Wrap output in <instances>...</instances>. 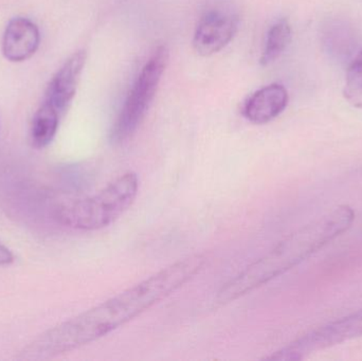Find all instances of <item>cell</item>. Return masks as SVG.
I'll return each instance as SVG.
<instances>
[{"label":"cell","instance_id":"obj_1","mask_svg":"<svg viewBox=\"0 0 362 361\" xmlns=\"http://www.w3.org/2000/svg\"><path fill=\"white\" fill-rule=\"evenodd\" d=\"M206 263V254L173 263L105 302L49 329L21 351L17 360H51L107 336L193 280Z\"/></svg>","mask_w":362,"mask_h":361},{"label":"cell","instance_id":"obj_2","mask_svg":"<svg viewBox=\"0 0 362 361\" xmlns=\"http://www.w3.org/2000/svg\"><path fill=\"white\" fill-rule=\"evenodd\" d=\"M354 220L353 208L342 205L305 225L227 282L217 292L215 302L218 305L233 302L280 277L346 232Z\"/></svg>","mask_w":362,"mask_h":361},{"label":"cell","instance_id":"obj_3","mask_svg":"<svg viewBox=\"0 0 362 361\" xmlns=\"http://www.w3.org/2000/svg\"><path fill=\"white\" fill-rule=\"evenodd\" d=\"M139 186L137 174L127 172L97 194L61 206L55 216L61 224L76 230L106 228L132 207L139 193Z\"/></svg>","mask_w":362,"mask_h":361},{"label":"cell","instance_id":"obj_4","mask_svg":"<svg viewBox=\"0 0 362 361\" xmlns=\"http://www.w3.org/2000/svg\"><path fill=\"white\" fill-rule=\"evenodd\" d=\"M167 63V49L159 47L142 68L119 112L110 133L114 143H122L129 139L146 118Z\"/></svg>","mask_w":362,"mask_h":361},{"label":"cell","instance_id":"obj_5","mask_svg":"<svg viewBox=\"0 0 362 361\" xmlns=\"http://www.w3.org/2000/svg\"><path fill=\"white\" fill-rule=\"evenodd\" d=\"M362 337V309L325 324L268 356L267 360H301L306 356Z\"/></svg>","mask_w":362,"mask_h":361},{"label":"cell","instance_id":"obj_6","mask_svg":"<svg viewBox=\"0 0 362 361\" xmlns=\"http://www.w3.org/2000/svg\"><path fill=\"white\" fill-rule=\"evenodd\" d=\"M238 14L230 8H214L206 11L198 21L193 37L196 52L210 57L223 50L238 29Z\"/></svg>","mask_w":362,"mask_h":361},{"label":"cell","instance_id":"obj_7","mask_svg":"<svg viewBox=\"0 0 362 361\" xmlns=\"http://www.w3.org/2000/svg\"><path fill=\"white\" fill-rule=\"evenodd\" d=\"M86 59L84 50L74 53L57 70L47 87L44 102L53 106L61 116L68 110L76 95Z\"/></svg>","mask_w":362,"mask_h":361},{"label":"cell","instance_id":"obj_8","mask_svg":"<svg viewBox=\"0 0 362 361\" xmlns=\"http://www.w3.org/2000/svg\"><path fill=\"white\" fill-rule=\"evenodd\" d=\"M37 25L25 17H15L8 21L2 36V54L8 61L21 63L33 57L40 47Z\"/></svg>","mask_w":362,"mask_h":361},{"label":"cell","instance_id":"obj_9","mask_svg":"<svg viewBox=\"0 0 362 361\" xmlns=\"http://www.w3.org/2000/svg\"><path fill=\"white\" fill-rule=\"evenodd\" d=\"M288 100V93L283 85H268L246 100L243 106V116L253 124H266L284 112Z\"/></svg>","mask_w":362,"mask_h":361},{"label":"cell","instance_id":"obj_10","mask_svg":"<svg viewBox=\"0 0 362 361\" xmlns=\"http://www.w3.org/2000/svg\"><path fill=\"white\" fill-rule=\"evenodd\" d=\"M61 114L47 102H42L32 118L30 142L33 148H46L54 139L59 129Z\"/></svg>","mask_w":362,"mask_h":361},{"label":"cell","instance_id":"obj_11","mask_svg":"<svg viewBox=\"0 0 362 361\" xmlns=\"http://www.w3.org/2000/svg\"><path fill=\"white\" fill-rule=\"evenodd\" d=\"M291 40V27L288 20L280 19L270 27L261 57V65L268 66L286 50Z\"/></svg>","mask_w":362,"mask_h":361},{"label":"cell","instance_id":"obj_12","mask_svg":"<svg viewBox=\"0 0 362 361\" xmlns=\"http://www.w3.org/2000/svg\"><path fill=\"white\" fill-rule=\"evenodd\" d=\"M344 97L353 107L362 110V49L349 66Z\"/></svg>","mask_w":362,"mask_h":361},{"label":"cell","instance_id":"obj_13","mask_svg":"<svg viewBox=\"0 0 362 361\" xmlns=\"http://www.w3.org/2000/svg\"><path fill=\"white\" fill-rule=\"evenodd\" d=\"M14 262V256L6 246L0 243V267L8 266Z\"/></svg>","mask_w":362,"mask_h":361}]
</instances>
